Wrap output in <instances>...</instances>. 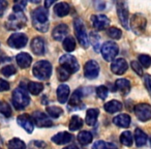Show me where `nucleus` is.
Listing matches in <instances>:
<instances>
[{"mask_svg": "<svg viewBox=\"0 0 151 149\" xmlns=\"http://www.w3.org/2000/svg\"><path fill=\"white\" fill-rule=\"evenodd\" d=\"M32 24L34 28L40 32L49 29V12L46 7H37L31 13Z\"/></svg>", "mask_w": 151, "mask_h": 149, "instance_id": "obj_1", "label": "nucleus"}, {"mask_svg": "<svg viewBox=\"0 0 151 149\" xmlns=\"http://www.w3.org/2000/svg\"><path fill=\"white\" fill-rule=\"evenodd\" d=\"M26 23H27V18L23 12H14L12 15H9L7 21L5 22V27L9 30L16 31L25 27Z\"/></svg>", "mask_w": 151, "mask_h": 149, "instance_id": "obj_2", "label": "nucleus"}, {"mask_svg": "<svg viewBox=\"0 0 151 149\" xmlns=\"http://www.w3.org/2000/svg\"><path fill=\"white\" fill-rule=\"evenodd\" d=\"M73 28H75L76 36L78 38V42L84 49H87L89 47V38L87 35L85 24L80 18H76L73 20Z\"/></svg>", "mask_w": 151, "mask_h": 149, "instance_id": "obj_3", "label": "nucleus"}, {"mask_svg": "<svg viewBox=\"0 0 151 149\" xmlns=\"http://www.w3.org/2000/svg\"><path fill=\"white\" fill-rule=\"evenodd\" d=\"M32 71H33L35 78L40 79V80H47L50 78L51 73H52V65L47 60L37 61L34 64Z\"/></svg>", "mask_w": 151, "mask_h": 149, "instance_id": "obj_4", "label": "nucleus"}, {"mask_svg": "<svg viewBox=\"0 0 151 149\" xmlns=\"http://www.w3.org/2000/svg\"><path fill=\"white\" fill-rule=\"evenodd\" d=\"M128 25L134 34L140 35L146 29L147 20L142 14H134L130 17L129 21H128Z\"/></svg>", "mask_w": 151, "mask_h": 149, "instance_id": "obj_5", "label": "nucleus"}, {"mask_svg": "<svg viewBox=\"0 0 151 149\" xmlns=\"http://www.w3.org/2000/svg\"><path fill=\"white\" fill-rule=\"evenodd\" d=\"M30 103V97L25 89L22 87L15 89L13 92V104L16 107V109L22 110L25 107H27Z\"/></svg>", "mask_w": 151, "mask_h": 149, "instance_id": "obj_6", "label": "nucleus"}, {"mask_svg": "<svg viewBox=\"0 0 151 149\" xmlns=\"http://www.w3.org/2000/svg\"><path fill=\"white\" fill-rule=\"evenodd\" d=\"M101 55L106 61H112L119 53V47L114 42H106L101 46Z\"/></svg>", "mask_w": 151, "mask_h": 149, "instance_id": "obj_7", "label": "nucleus"}, {"mask_svg": "<svg viewBox=\"0 0 151 149\" xmlns=\"http://www.w3.org/2000/svg\"><path fill=\"white\" fill-rule=\"evenodd\" d=\"M116 7H117V15L121 22L122 26L125 29L128 28V5L127 0H117L116 2Z\"/></svg>", "mask_w": 151, "mask_h": 149, "instance_id": "obj_8", "label": "nucleus"}, {"mask_svg": "<svg viewBox=\"0 0 151 149\" xmlns=\"http://www.w3.org/2000/svg\"><path fill=\"white\" fill-rule=\"evenodd\" d=\"M59 63L62 67L66 68L70 73H73L79 71V62L73 56L69 54L62 55L59 59Z\"/></svg>", "mask_w": 151, "mask_h": 149, "instance_id": "obj_9", "label": "nucleus"}, {"mask_svg": "<svg viewBox=\"0 0 151 149\" xmlns=\"http://www.w3.org/2000/svg\"><path fill=\"white\" fill-rule=\"evenodd\" d=\"M28 37L24 33H13L7 40V44L14 49H21L27 45Z\"/></svg>", "mask_w": 151, "mask_h": 149, "instance_id": "obj_10", "label": "nucleus"}, {"mask_svg": "<svg viewBox=\"0 0 151 149\" xmlns=\"http://www.w3.org/2000/svg\"><path fill=\"white\" fill-rule=\"evenodd\" d=\"M134 114L141 121H148L151 119V106L148 104H139L134 107Z\"/></svg>", "mask_w": 151, "mask_h": 149, "instance_id": "obj_11", "label": "nucleus"}, {"mask_svg": "<svg viewBox=\"0 0 151 149\" xmlns=\"http://www.w3.org/2000/svg\"><path fill=\"white\" fill-rule=\"evenodd\" d=\"M85 77L89 80H93L99 77V65L95 60H89L85 63L84 66Z\"/></svg>", "mask_w": 151, "mask_h": 149, "instance_id": "obj_12", "label": "nucleus"}, {"mask_svg": "<svg viewBox=\"0 0 151 149\" xmlns=\"http://www.w3.org/2000/svg\"><path fill=\"white\" fill-rule=\"evenodd\" d=\"M32 120H33L34 124H36L38 127H50L53 124L52 120L49 118V116L40 111H36L32 114Z\"/></svg>", "mask_w": 151, "mask_h": 149, "instance_id": "obj_13", "label": "nucleus"}, {"mask_svg": "<svg viewBox=\"0 0 151 149\" xmlns=\"http://www.w3.org/2000/svg\"><path fill=\"white\" fill-rule=\"evenodd\" d=\"M91 22L93 27L97 30H105L110 25V19L105 15H92Z\"/></svg>", "mask_w": 151, "mask_h": 149, "instance_id": "obj_14", "label": "nucleus"}, {"mask_svg": "<svg viewBox=\"0 0 151 149\" xmlns=\"http://www.w3.org/2000/svg\"><path fill=\"white\" fill-rule=\"evenodd\" d=\"M127 62L123 58H117L111 63V71L115 75H123L127 71Z\"/></svg>", "mask_w": 151, "mask_h": 149, "instance_id": "obj_15", "label": "nucleus"}, {"mask_svg": "<svg viewBox=\"0 0 151 149\" xmlns=\"http://www.w3.org/2000/svg\"><path fill=\"white\" fill-rule=\"evenodd\" d=\"M18 123L20 124L21 127H23L28 134H31L34 130V122L32 120V118L30 117L28 114H23V115H20L17 119Z\"/></svg>", "mask_w": 151, "mask_h": 149, "instance_id": "obj_16", "label": "nucleus"}, {"mask_svg": "<svg viewBox=\"0 0 151 149\" xmlns=\"http://www.w3.org/2000/svg\"><path fill=\"white\" fill-rule=\"evenodd\" d=\"M67 33H68V27H67L66 24H59L54 28L52 32V36L55 40L61 42L65 38Z\"/></svg>", "mask_w": 151, "mask_h": 149, "instance_id": "obj_17", "label": "nucleus"}, {"mask_svg": "<svg viewBox=\"0 0 151 149\" xmlns=\"http://www.w3.org/2000/svg\"><path fill=\"white\" fill-rule=\"evenodd\" d=\"M31 50L35 55H44L46 48H45V40L42 37H34L31 42Z\"/></svg>", "mask_w": 151, "mask_h": 149, "instance_id": "obj_18", "label": "nucleus"}, {"mask_svg": "<svg viewBox=\"0 0 151 149\" xmlns=\"http://www.w3.org/2000/svg\"><path fill=\"white\" fill-rule=\"evenodd\" d=\"M71 139H73V136H71L69 132H58L57 135H55L52 138V141L57 145H64L70 142Z\"/></svg>", "mask_w": 151, "mask_h": 149, "instance_id": "obj_19", "label": "nucleus"}, {"mask_svg": "<svg viewBox=\"0 0 151 149\" xmlns=\"http://www.w3.org/2000/svg\"><path fill=\"white\" fill-rule=\"evenodd\" d=\"M69 87L66 84H61L57 88V99H58L59 103L64 104L68 99L69 96Z\"/></svg>", "mask_w": 151, "mask_h": 149, "instance_id": "obj_20", "label": "nucleus"}, {"mask_svg": "<svg viewBox=\"0 0 151 149\" xmlns=\"http://www.w3.org/2000/svg\"><path fill=\"white\" fill-rule=\"evenodd\" d=\"M17 63L21 68H27L32 62V58L28 53H20L16 57Z\"/></svg>", "mask_w": 151, "mask_h": 149, "instance_id": "obj_21", "label": "nucleus"}, {"mask_svg": "<svg viewBox=\"0 0 151 149\" xmlns=\"http://www.w3.org/2000/svg\"><path fill=\"white\" fill-rule=\"evenodd\" d=\"M69 11H70V6L69 4H67L66 2H59L57 3L54 6V13L57 17H65L69 14Z\"/></svg>", "mask_w": 151, "mask_h": 149, "instance_id": "obj_22", "label": "nucleus"}, {"mask_svg": "<svg viewBox=\"0 0 151 149\" xmlns=\"http://www.w3.org/2000/svg\"><path fill=\"white\" fill-rule=\"evenodd\" d=\"M113 122L120 127H128L130 124V117L127 114H120L113 119Z\"/></svg>", "mask_w": 151, "mask_h": 149, "instance_id": "obj_23", "label": "nucleus"}, {"mask_svg": "<svg viewBox=\"0 0 151 149\" xmlns=\"http://www.w3.org/2000/svg\"><path fill=\"white\" fill-rule=\"evenodd\" d=\"M105 110L110 114H113V113H116V112H119L120 110L122 109V104L118 101H108L107 104H105L104 106Z\"/></svg>", "mask_w": 151, "mask_h": 149, "instance_id": "obj_24", "label": "nucleus"}, {"mask_svg": "<svg viewBox=\"0 0 151 149\" xmlns=\"http://www.w3.org/2000/svg\"><path fill=\"white\" fill-rule=\"evenodd\" d=\"M99 109H89L86 113V119H85L86 124H88L90 126L94 125L97 120V117H99Z\"/></svg>", "mask_w": 151, "mask_h": 149, "instance_id": "obj_25", "label": "nucleus"}, {"mask_svg": "<svg viewBox=\"0 0 151 149\" xmlns=\"http://www.w3.org/2000/svg\"><path fill=\"white\" fill-rule=\"evenodd\" d=\"M115 85L118 90L121 91L123 94L128 93L130 90V83H129V81L126 80V79H119V80L116 81Z\"/></svg>", "mask_w": 151, "mask_h": 149, "instance_id": "obj_26", "label": "nucleus"}, {"mask_svg": "<svg viewBox=\"0 0 151 149\" xmlns=\"http://www.w3.org/2000/svg\"><path fill=\"white\" fill-rule=\"evenodd\" d=\"M81 99H82V92H81L80 89H77L75 92L73 93V95L69 99V104L68 108H73V107H78L81 104Z\"/></svg>", "mask_w": 151, "mask_h": 149, "instance_id": "obj_27", "label": "nucleus"}, {"mask_svg": "<svg viewBox=\"0 0 151 149\" xmlns=\"http://www.w3.org/2000/svg\"><path fill=\"white\" fill-rule=\"evenodd\" d=\"M134 140H136V145L139 147L143 146L146 144L147 141V135L140 128H137L134 132Z\"/></svg>", "mask_w": 151, "mask_h": 149, "instance_id": "obj_28", "label": "nucleus"}, {"mask_svg": "<svg viewBox=\"0 0 151 149\" xmlns=\"http://www.w3.org/2000/svg\"><path fill=\"white\" fill-rule=\"evenodd\" d=\"M78 141L81 145H88L92 141V134L87 130H83V132H79L78 135Z\"/></svg>", "mask_w": 151, "mask_h": 149, "instance_id": "obj_29", "label": "nucleus"}, {"mask_svg": "<svg viewBox=\"0 0 151 149\" xmlns=\"http://www.w3.org/2000/svg\"><path fill=\"white\" fill-rule=\"evenodd\" d=\"M83 126V120L81 119L79 116H73L69 121V124H68V127H69V130L73 132V130H80L81 127Z\"/></svg>", "mask_w": 151, "mask_h": 149, "instance_id": "obj_30", "label": "nucleus"}, {"mask_svg": "<svg viewBox=\"0 0 151 149\" xmlns=\"http://www.w3.org/2000/svg\"><path fill=\"white\" fill-rule=\"evenodd\" d=\"M27 88H28V91H29L31 94L37 95L42 91L44 85H42V83H37V82H29L28 83Z\"/></svg>", "mask_w": 151, "mask_h": 149, "instance_id": "obj_31", "label": "nucleus"}, {"mask_svg": "<svg viewBox=\"0 0 151 149\" xmlns=\"http://www.w3.org/2000/svg\"><path fill=\"white\" fill-rule=\"evenodd\" d=\"M63 49L68 53L73 52V51L75 50L76 40H73V37H71V36H66V37L63 40Z\"/></svg>", "mask_w": 151, "mask_h": 149, "instance_id": "obj_32", "label": "nucleus"}, {"mask_svg": "<svg viewBox=\"0 0 151 149\" xmlns=\"http://www.w3.org/2000/svg\"><path fill=\"white\" fill-rule=\"evenodd\" d=\"M9 149H26V144L18 138H14L7 144Z\"/></svg>", "mask_w": 151, "mask_h": 149, "instance_id": "obj_33", "label": "nucleus"}, {"mask_svg": "<svg viewBox=\"0 0 151 149\" xmlns=\"http://www.w3.org/2000/svg\"><path fill=\"white\" fill-rule=\"evenodd\" d=\"M120 142L124 145V146H132V132L126 130V132H123L120 136Z\"/></svg>", "mask_w": 151, "mask_h": 149, "instance_id": "obj_34", "label": "nucleus"}, {"mask_svg": "<svg viewBox=\"0 0 151 149\" xmlns=\"http://www.w3.org/2000/svg\"><path fill=\"white\" fill-rule=\"evenodd\" d=\"M92 149H117V146L112 143H107L105 141H97L94 143Z\"/></svg>", "mask_w": 151, "mask_h": 149, "instance_id": "obj_35", "label": "nucleus"}, {"mask_svg": "<svg viewBox=\"0 0 151 149\" xmlns=\"http://www.w3.org/2000/svg\"><path fill=\"white\" fill-rule=\"evenodd\" d=\"M89 42H91V44H92V46H93V49H94L95 51L99 50V46H101V36H99L96 32H91Z\"/></svg>", "mask_w": 151, "mask_h": 149, "instance_id": "obj_36", "label": "nucleus"}, {"mask_svg": "<svg viewBox=\"0 0 151 149\" xmlns=\"http://www.w3.org/2000/svg\"><path fill=\"white\" fill-rule=\"evenodd\" d=\"M57 76H58L59 80L63 82V81H66L67 79L69 78V76H70V73H69L66 68H64V67H62L60 65V66L57 68Z\"/></svg>", "mask_w": 151, "mask_h": 149, "instance_id": "obj_37", "label": "nucleus"}, {"mask_svg": "<svg viewBox=\"0 0 151 149\" xmlns=\"http://www.w3.org/2000/svg\"><path fill=\"white\" fill-rule=\"evenodd\" d=\"M108 35L113 40H120L122 37V31L119 28L111 27L108 29Z\"/></svg>", "mask_w": 151, "mask_h": 149, "instance_id": "obj_38", "label": "nucleus"}, {"mask_svg": "<svg viewBox=\"0 0 151 149\" xmlns=\"http://www.w3.org/2000/svg\"><path fill=\"white\" fill-rule=\"evenodd\" d=\"M47 112L48 114L53 118H58L61 114L63 113L62 109L59 107H56V106H53V107H48L47 108Z\"/></svg>", "mask_w": 151, "mask_h": 149, "instance_id": "obj_39", "label": "nucleus"}, {"mask_svg": "<svg viewBox=\"0 0 151 149\" xmlns=\"http://www.w3.org/2000/svg\"><path fill=\"white\" fill-rule=\"evenodd\" d=\"M1 73H2L3 76L5 77H11L13 76V75H15L16 73H17V69H16V67L14 66V65H5V66H3L2 68H1Z\"/></svg>", "mask_w": 151, "mask_h": 149, "instance_id": "obj_40", "label": "nucleus"}, {"mask_svg": "<svg viewBox=\"0 0 151 149\" xmlns=\"http://www.w3.org/2000/svg\"><path fill=\"white\" fill-rule=\"evenodd\" d=\"M0 113L4 115L5 117H11L12 116V109L9 105L5 101H0Z\"/></svg>", "mask_w": 151, "mask_h": 149, "instance_id": "obj_41", "label": "nucleus"}, {"mask_svg": "<svg viewBox=\"0 0 151 149\" xmlns=\"http://www.w3.org/2000/svg\"><path fill=\"white\" fill-rule=\"evenodd\" d=\"M139 61H140L141 65L144 66L145 68H148L151 65V57L149 56V55H146V54L140 55V56H139Z\"/></svg>", "mask_w": 151, "mask_h": 149, "instance_id": "obj_42", "label": "nucleus"}, {"mask_svg": "<svg viewBox=\"0 0 151 149\" xmlns=\"http://www.w3.org/2000/svg\"><path fill=\"white\" fill-rule=\"evenodd\" d=\"M14 12H23L24 7L27 4V0H14Z\"/></svg>", "mask_w": 151, "mask_h": 149, "instance_id": "obj_43", "label": "nucleus"}, {"mask_svg": "<svg viewBox=\"0 0 151 149\" xmlns=\"http://www.w3.org/2000/svg\"><path fill=\"white\" fill-rule=\"evenodd\" d=\"M108 88L106 86H99L96 88V95L101 99H107L108 96Z\"/></svg>", "mask_w": 151, "mask_h": 149, "instance_id": "obj_44", "label": "nucleus"}, {"mask_svg": "<svg viewBox=\"0 0 151 149\" xmlns=\"http://www.w3.org/2000/svg\"><path fill=\"white\" fill-rule=\"evenodd\" d=\"M130 65H132V69L136 71L137 75H139V76H143V66H141L140 63L137 62V61H132Z\"/></svg>", "mask_w": 151, "mask_h": 149, "instance_id": "obj_45", "label": "nucleus"}, {"mask_svg": "<svg viewBox=\"0 0 151 149\" xmlns=\"http://www.w3.org/2000/svg\"><path fill=\"white\" fill-rule=\"evenodd\" d=\"M144 82H145V86H146V88L148 89L149 93H150L151 95V76L150 75H144Z\"/></svg>", "mask_w": 151, "mask_h": 149, "instance_id": "obj_46", "label": "nucleus"}, {"mask_svg": "<svg viewBox=\"0 0 151 149\" xmlns=\"http://www.w3.org/2000/svg\"><path fill=\"white\" fill-rule=\"evenodd\" d=\"M7 5H9V3H7L6 0H0V17H2L3 14L5 13Z\"/></svg>", "mask_w": 151, "mask_h": 149, "instance_id": "obj_47", "label": "nucleus"}, {"mask_svg": "<svg viewBox=\"0 0 151 149\" xmlns=\"http://www.w3.org/2000/svg\"><path fill=\"white\" fill-rule=\"evenodd\" d=\"M9 89V84L3 79H0V92L2 91H6Z\"/></svg>", "mask_w": 151, "mask_h": 149, "instance_id": "obj_48", "label": "nucleus"}, {"mask_svg": "<svg viewBox=\"0 0 151 149\" xmlns=\"http://www.w3.org/2000/svg\"><path fill=\"white\" fill-rule=\"evenodd\" d=\"M57 0H45V7L46 9H49L50 6H52L53 3L56 2Z\"/></svg>", "mask_w": 151, "mask_h": 149, "instance_id": "obj_49", "label": "nucleus"}, {"mask_svg": "<svg viewBox=\"0 0 151 149\" xmlns=\"http://www.w3.org/2000/svg\"><path fill=\"white\" fill-rule=\"evenodd\" d=\"M63 149H78V147L76 146V145H70V146H67V147H65V148H63Z\"/></svg>", "mask_w": 151, "mask_h": 149, "instance_id": "obj_50", "label": "nucleus"}, {"mask_svg": "<svg viewBox=\"0 0 151 149\" xmlns=\"http://www.w3.org/2000/svg\"><path fill=\"white\" fill-rule=\"evenodd\" d=\"M29 1H31L32 3H38L40 1V0H29Z\"/></svg>", "mask_w": 151, "mask_h": 149, "instance_id": "obj_51", "label": "nucleus"}, {"mask_svg": "<svg viewBox=\"0 0 151 149\" xmlns=\"http://www.w3.org/2000/svg\"><path fill=\"white\" fill-rule=\"evenodd\" d=\"M0 144H1V139H0Z\"/></svg>", "mask_w": 151, "mask_h": 149, "instance_id": "obj_52", "label": "nucleus"}, {"mask_svg": "<svg viewBox=\"0 0 151 149\" xmlns=\"http://www.w3.org/2000/svg\"><path fill=\"white\" fill-rule=\"evenodd\" d=\"M0 149H1V148H0Z\"/></svg>", "mask_w": 151, "mask_h": 149, "instance_id": "obj_53", "label": "nucleus"}]
</instances>
